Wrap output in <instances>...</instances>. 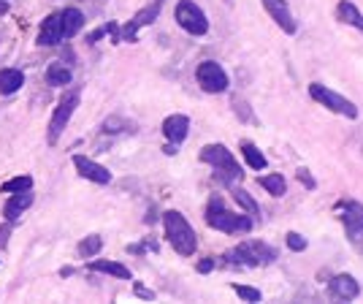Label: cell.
<instances>
[{
  "instance_id": "obj_2",
  "label": "cell",
  "mask_w": 363,
  "mask_h": 304,
  "mask_svg": "<svg viewBox=\"0 0 363 304\" xmlns=\"http://www.w3.org/2000/svg\"><path fill=\"white\" fill-rule=\"evenodd\" d=\"M163 228H166V239L171 242V247L179 253V256H193L198 247V237L193 226L187 223V217L177 210H168L163 212Z\"/></svg>"
},
{
  "instance_id": "obj_15",
  "label": "cell",
  "mask_w": 363,
  "mask_h": 304,
  "mask_svg": "<svg viewBox=\"0 0 363 304\" xmlns=\"http://www.w3.org/2000/svg\"><path fill=\"white\" fill-rule=\"evenodd\" d=\"M62 41V25H60V14H49L41 25V33H38V44L41 46H55Z\"/></svg>"
},
{
  "instance_id": "obj_5",
  "label": "cell",
  "mask_w": 363,
  "mask_h": 304,
  "mask_svg": "<svg viewBox=\"0 0 363 304\" xmlns=\"http://www.w3.org/2000/svg\"><path fill=\"white\" fill-rule=\"evenodd\" d=\"M309 95H312V101H318L320 107H325L328 112L333 114H342V117H347V120H355L358 117V107L347 101L345 95H339V92H333L331 87H325V85H320V82H312L309 85Z\"/></svg>"
},
{
  "instance_id": "obj_27",
  "label": "cell",
  "mask_w": 363,
  "mask_h": 304,
  "mask_svg": "<svg viewBox=\"0 0 363 304\" xmlns=\"http://www.w3.org/2000/svg\"><path fill=\"white\" fill-rule=\"evenodd\" d=\"M233 291H236V296H239V299H244V302H260V299H263V296H260V291L257 288H252V286H242V283H236V286H233Z\"/></svg>"
},
{
  "instance_id": "obj_17",
  "label": "cell",
  "mask_w": 363,
  "mask_h": 304,
  "mask_svg": "<svg viewBox=\"0 0 363 304\" xmlns=\"http://www.w3.org/2000/svg\"><path fill=\"white\" fill-rule=\"evenodd\" d=\"M336 19L363 33V11L358 9V6H355V3H350V0H342V3L336 6Z\"/></svg>"
},
{
  "instance_id": "obj_24",
  "label": "cell",
  "mask_w": 363,
  "mask_h": 304,
  "mask_svg": "<svg viewBox=\"0 0 363 304\" xmlns=\"http://www.w3.org/2000/svg\"><path fill=\"white\" fill-rule=\"evenodd\" d=\"M101 247H104V239H101L98 234H92V237L79 242V256H82V259H95V256L101 253Z\"/></svg>"
},
{
  "instance_id": "obj_7",
  "label": "cell",
  "mask_w": 363,
  "mask_h": 304,
  "mask_svg": "<svg viewBox=\"0 0 363 304\" xmlns=\"http://www.w3.org/2000/svg\"><path fill=\"white\" fill-rule=\"evenodd\" d=\"M76 107H79V90H68L60 98V104L55 107V114H52V120H49V134H46L49 144H57V139L62 136L65 125L74 117Z\"/></svg>"
},
{
  "instance_id": "obj_3",
  "label": "cell",
  "mask_w": 363,
  "mask_h": 304,
  "mask_svg": "<svg viewBox=\"0 0 363 304\" xmlns=\"http://www.w3.org/2000/svg\"><path fill=\"white\" fill-rule=\"evenodd\" d=\"M201 161L214 168V177L223 185H233L244 177L239 161L230 155V150H228L225 144H206L201 150Z\"/></svg>"
},
{
  "instance_id": "obj_18",
  "label": "cell",
  "mask_w": 363,
  "mask_h": 304,
  "mask_svg": "<svg viewBox=\"0 0 363 304\" xmlns=\"http://www.w3.org/2000/svg\"><path fill=\"white\" fill-rule=\"evenodd\" d=\"M60 25H62V38H74L76 33L84 28V14L79 9H65L60 14Z\"/></svg>"
},
{
  "instance_id": "obj_20",
  "label": "cell",
  "mask_w": 363,
  "mask_h": 304,
  "mask_svg": "<svg viewBox=\"0 0 363 304\" xmlns=\"http://www.w3.org/2000/svg\"><path fill=\"white\" fill-rule=\"evenodd\" d=\"M22 85H25V76H22L19 68H3V71H0V92H3V95H11V92H16Z\"/></svg>"
},
{
  "instance_id": "obj_8",
  "label": "cell",
  "mask_w": 363,
  "mask_h": 304,
  "mask_svg": "<svg viewBox=\"0 0 363 304\" xmlns=\"http://www.w3.org/2000/svg\"><path fill=\"white\" fill-rule=\"evenodd\" d=\"M196 79H198V87H201L203 92H212V95H217V92H225L228 85H230L225 68H223L220 63H214V60L198 63Z\"/></svg>"
},
{
  "instance_id": "obj_1",
  "label": "cell",
  "mask_w": 363,
  "mask_h": 304,
  "mask_svg": "<svg viewBox=\"0 0 363 304\" xmlns=\"http://www.w3.org/2000/svg\"><path fill=\"white\" fill-rule=\"evenodd\" d=\"M277 261V250L263 242H242L223 256V264L230 269H252V266H266Z\"/></svg>"
},
{
  "instance_id": "obj_19",
  "label": "cell",
  "mask_w": 363,
  "mask_h": 304,
  "mask_svg": "<svg viewBox=\"0 0 363 304\" xmlns=\"http://www.w3.org/2000/svg\"><path fill=\"white\" fill-rule=\"evenodd\" d=\"M92 272H101V274H111V277H117V280H133V274L128 266H122L117 261H92L90 264Z\"/></svg>"
},
{
  "instance_id": "obj_10",
  "label": "cell",
  "mask_w": 363,
  "mask_h": 304,
  "mask_svg": "<svg viewBox=\"0 0 363 304\" xmlns=\"http://www.w3.org/2000/svg\"><path fill=\"white\" fill-rule=\"evenodd\" d=\"M160 9H163V0H152L150 6H144V9H141V11H138V14L120 31L122 41H136V33L141 31V28L152 25V22L160 16Z\"/></svg>"
},
{
  "instance_id": "obj_32",
  "label": "cell",
  "mask_w": 363,
  "mask_h": 304,
  "mask_svg": "<svg viewBox=\"0 0 363 304\" xmlns=\"http://www.w3.org/2000/svg\"><path fill=\"white\" fill-rule=\"evenodd\" d=\"M136 293H138V296H144V299H150V302L155 299V293H152V291H147L144 286H136Z\"/></svg>"
},
{
  "instance_id": "obj_23",
  "label": "cell",
  "mask_w": 363,
  "mask_h": 304,
  "mask_svg": "<svg viewBox=\"0 0 363 304\" xmlns=\"http://www.w3.org/2000/svg\"><path fill=\"white\" fill-rule=\"evenodd\" d=\"M257 183H260V188H263V190H269L274 198L285 196V190H288V183H285V177H282V174H269V177H260Z\"/></svg>"
},
{
  "instance_id": "obj_12",
  "label": "cell",
  "mask_w": 363,
  "mask_h": 304,
  "mask_svg": "<svg viewBox=\"0 0 363 304\" xmlns=\"http://www.w3.org/2000/svg\"><path fill=\"white\" fill-rule=\"evenodd\" d=\"M74 166H76V171H79V177H84V180H90V183H98V185L111 183V171H108L106 166L90 161V158H84V155H74Z\"/></svg>"
},
{
  "instance_id": "obj_28",
  "label": "cell",
  "mask_w": 363,
  "mask_h": 304,
  "mask_svg": "<svg viewBox=\"0 0 363 304\" xmlns=\"http://www.w3.org/2000/svg\"><path fill=\"white\" fill-rule=\"evenodd\" d=\"M285 242H288V247L290 250H293V253H303V250H306V239H303L301 234H298V231H290L288 234V239H285Z\"/></svg>"
},
{
  "instance_id": "obj_4",
  "label": "cell",
  "mask_w": 363,
  "mask_h": 304,
  "mask_svg": "<svg viewBox=\"0 0 363 304\" xmlns=\"http://www.w3.org/2000/svg\"><path fill=\"white\" fill-rule=\"evenodd\" d=\"M206 223L214 228V231H223V234H247V231H252V217H247V215H236L230 212L225 204H223V198L214 196L209 201V207H206Z\"/></svg>"
},
{
  "instance_id": "obj_9",
  "label": "cell",
  "mask_w": 363,
  "mask_h": 304,
  "mask_svg": "<svg viewBox=\"0 0 363 304\" xmlns=\"http://www.w3.org/2000/svg\"><path fill=\"white\" fill-rule=\"evenodd\" d=\"M336 210L342 212V226H345V234H347L350 244L361 247L363 244V204L361 201H342Z\"/></svg>"
},
{
  "instance_id": "obj_11",
  "label": "cell",
  "mask_w": 363,
  "mask_h": 304,
  "mask_svg": "<svg viewBox=\"0 0 363 304\" xmlns=\"http://www.w3.org/2000/svg\"><path fill=\"white\" fill-rule=\"evenodd\" d=\"M260 3H263V9L269 11V16H272L282 31L288 33V36H296L298 25H296V19H293V11H290L288 0H260Z\"/></svg>"
},
{
  "instance_id": "obj_13",
  "label": "cell",
  "mask_w": 363,
  "mask_h": 304,
  "mask_svg": "<svg viewBox=\"0 0 363 304\" xmlns=\"http://www.w3.org/2000/svg\"><path fill=\"white\" fill-rule=\"evenodd\" d=\"M190 134V117L187 114H171L163 120V136L168 139V144H182Z\"/></svg>"
},
{
  "instance_id": "obj_29",
  "label": "cell",
  "mask_w": 363,
  "mask_h": 304,
  "mask_svg": "<svg viewBox=\"0 0 363 304\" xmlns=\"http://www.w3.org/2000/svg\"><path fill=\"white\" fill-rule=\"evenodd\" d=\"M296 177H298V183H301L306 190H315V188H318L315 177H309V171H306V168H298V171H296Z\"/></svg>"
},
{
  "instance_id": "obj_33",
  "label": "cell",
  "mask_w": 363,
  "mask_h": 304,
  "mask_svg": "<svg viewBox=\"0 0 363 304\" xmlns=\"http://www.w3.org/2000/svg\"><path fill=\"white\" fill-rule=\"evenodd\" d=\"M3 14H9V3L6 0H0V16Z\"/></svg>"
},
{
  "instance_id": "obj_30",
  "label": "cell",
  "mask_w": 363,
  "mask_h": 304,
  "mask_svg": "<svg viewBox=\"0 0 363 304\" xmlns=\"http://www.w3.org/2000/svg\"><path fill=\"white\" fill-rule=\"evenodd\" d=\"M201 274H206V272H212L214 269V259H206V261H198V266H196Z\"/></svg>"
},
{
  "instance_id": "obj_16",
  "label": "cell",
  "mask_w": 363,
  "mask_h": 304,
  "mask_svg": "<svg viewBox=\"0 0 363 304\" xmlns=\"http://www.w3.org/2000/svg\"><path fill=\"white\" fill-rule=\"evenodd\" d=\"M30 204H33V193H30V190H19V193H11V198H9V201H6V207H3V215H6V220H9V223H14L16 217L25 212Z\"/></svg>"
},
{
  "instance_id": "obj_14",
  "label": "cell",
  "mask_w": 363,
  "mask_h": 304,
  "mask_svg": "<svg viewBox=\"0 0 363 304\" xmlns=\"http://www.w3.org/2000/svg\"><path fill=\"white\" fill-rule=\"evenodd\" d=\"M328 291H331L333 299L350 302V299H355L361 293V286H358V280L352 274H336V277H331V283H328Z\"/></svg>"
},
{
  "instance_id": "obj_31",
  "label": "cell",
  "mask_w": 363,
  "mask_h": 304,
  "mask_svg": "<svg viewBox=\"0 0 363 304\" xmlns=\"http://www.w3.org/2000/svg\"><path fill=\"white\" fill-rule=\"evenodd\" d=\"M9 234H11V223L0 226V247H6V242H9Z\"/></svg>"
},
{
  "instance_id": "obj_6",
  "label": "cell",
  "mask_w": 363,
  "mask_h": 304,
  "mask_svg": "<svg viewBox=\"0 0 363 304\" xmlns=\"http://www.w3.org/2000/svg\"><path fill=\"white\" fill-rule=\"evenodd\" d=\"M174 16H177V25L190 36H206L209 33V19L203 14V9L193 0H179L177 9H174Z\"/></svg>"
},
{
  "instance_id": "obj_25",
  "label": "cell",
  "mask_w": 363,
  "mask_h": 304,
  "mask_svg": "<svg viewBox=\"0 0 363 304\" xmlns=\"http://www.w3.org/2000/svg\"><path fill=\"white\" fill-rule=\"evenodd\" d=\"M30 188H33V177L22 174V177H14V180L0 185V193H19V190H30Z\"/></svg>"
},
{
  "instance_id": "obj_21",
  "label": "cell",
  "mask_w": 363,
  "mask_h": 304,
  "mask_svg": "<svg viewBox=\"0 0 363 304\" xmlns=\"http://www.w3.org/2000/svg\"><path fill=\"white\" fill-rule=\"evenodd\" d=\"M71 68L65 65V63H52L49 68H46V82L52 85V87H65V85H71Z\"/></svg>"
},
{
  "instance_id": "obj_26",
  "label": "cell",
  "mask_w": 363,
  "mask_h": 304,
  "mask_svg": "<svg viewBox=\"0 0 363 304\" xmlns=\"http://www.w3.org/2000/svg\"><path fill=\"white\" fill-rule=\"evenodd\" d=\"M230 193H233V198H236V201H239V204H242V207H244V210H247L250 215H257V212H260V207L255 204V198L247 196V190H239V188H233Z\"/></svg>"
},
{
  "instance_id": "obj_22",
  "label": "cell",
  "mask_w": 363,
  "mask_h": 304,
  "mask_svg": "<svg viewBox=\"0 0 363 304\" xmlns=\"http://www.w3.org/2000/svg\"><path fill=\"white\" fill-rule=\"evenodd\" d=\"M242 155H244V161H247V166L255 168V171H263V168L269 166L266 155L257 150V144H252V141H242Z\"/></svg>"
}]
</instances>
